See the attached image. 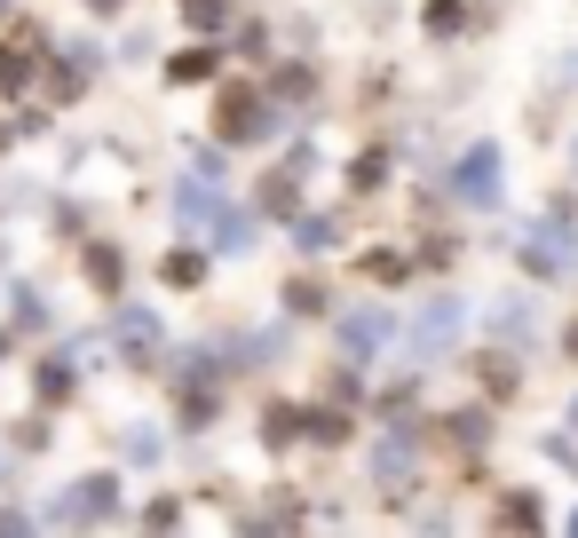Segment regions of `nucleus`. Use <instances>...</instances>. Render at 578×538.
Wrapping results in <instances>:
<instances>
[{
	"label": "nucleus",
	"instance_id": "nucleus-1",
	"mask_svg": "<svg viewBox=\"0 0 578 538\" xmlns=\"http://www.w3.org/2000/svg\"><path fill=\"white\" fill-rule=\"evenodd\" d=\"M460 190L475 198V207H492V198H499V159H492V151H475V159H467V175H460Z\"/></svg>",
	"mask_w": 578,
	"mask_h": 538
}]
</instances>
